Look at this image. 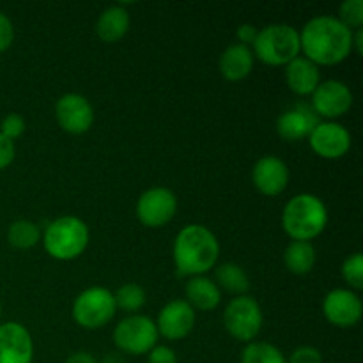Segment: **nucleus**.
<instances>
[{
  "label": "nucleus",
  "instance_id": "nucleus-13",
  "mask_svg": "<svg viewBox=\"0 0 363 363\" xmlns=\"http://www.w3.org/2000/svg\"><path fill=\"white\" fill-rule=\"evenodd\" d=\"M34 344L28 330L20 323L0 325V363H32Z\"/></svg>",
  "mask_w": 363,
  "mask_h": 363
},
{
  "label": "nucleus",
  "instance_id": "nucleus-10",
  "mask_svg": "<svg viewBox=\"0 0 363 363\" xmlns=\"http://www.w3.org/2000/svg\"><path fill=\"white\" fill-rule=\"evenodd\" d=\"M55 117L64 131L82 135L91 130L94 123V108L85 96L69 92L60 96L55 105Z\"/></svg>",
  "mask_w": 363,
  "mask_h": 363
},
{
  "label": "nucleus",
  "instance_id": "nucleus-12",
  "mask_svg": "<svg viewBox=\"0 0 363 363\" xmlns=\"http://www.w3.org/2000/svg\"><path fill=\"white\" fill-rule=\"evenodd\" d=\"M308 140H311V147L314 149V152L326 160L342 158L351 147L350 131L335 121L319 123L308 135Z\"/></svg>",
  "mask_w": 363,
  "mask_h": 363
},
{
  "label": "nucleus",
  "instance_id": "nucleus-33",
  "mask_svg": "<svg viewBox=\"0 0 363 363\" xmlns=\"http://www.w3.org/2000/svg\"><path fill=\"white\" fill-rule=\"evenodd\" d=\"M14 155H16V149H14V142L9 138L4 137L0 133V170H4L6 167H9L13 163Z\"/></svg>",
  "mask_w": 363,
  "mask_h": 363
},
{
  "label": "nucleus",
  "instance_id": "nucleus-24",
  "mask_svg": "<svg viewBox=\"0 0 363 363\" xmlns=\"http://www.w3.org/2000/svg\"><path fill=\"white\" fill-rule=\"evenodd\" d=\"M41 238L39 227L30 220H16L9 225L7 230V241L11 247L20 248V250H28V248L35 247Z\"/></svg>",
  "mask_w": 363,
  "mask_h": 363
},
{
  "label": "nucleus",
  "instance_id": "nucleus-1",
  "mask_svg": "<svg viewBox=\"0 0 363 363\" xmlns=\"http://www.w3.org/2000/svg\"><path fill=\"white\" fill-rule=\"evenodd\" d=\"M300 46L305 57L314 64L333 66L353 52V30L339 18L321 14L312 18L300 32Z\"/></svg>",
  "mask_w": 363,
  "mask_h": 363
},
{
  "label": "nucleus",
  "instance_id": "nucleus-18",
  "mask_svg": "<svg viewBox=\"0 0 363 363\" xmlns=\"http://www.w3.org/2000/svg\"><path fill=\"white\" fill-rule=\"evenodd\" d=\"M286 80L291 91L298 96H307L312 94L321 84V74L318 64L308 60L307 57H296L286 66Z\"/></svg>",
  "mask_w": 363,
  "mask_h": 363
},
{
  "label": "nucleus",
  "instance_id": "nucleus-28",
  "mask_svg": "<svg viewBox=\"0 0 363 363\" xmlns=\"http://www.w3.org/2000/svg\"><path fill=\"white\" fill-rule=\"evenodd\" d=\"M342 277L351 287L362 289L363 287V255L353 254L344 261Z\"/></svg>",
  "mask_w": 363,
  "mask_h": 363
},
{
  "label": "nucleus",
  "instance_id": "nucleus-8",
  "mask_svg": "<svg viewBox=\"0 0 363 363\" xmlns=\"http://www.w3.org/2000/svg\"><path fill=\"white\" fill-rule=\"evenodd\" d=\"M158 330L145 315H130L113 330V342L123 353L145 354L156 346Z\"/></svg>",
  "mask_w": 363,
  "mask_h": 363
},
{
  "label": "nucleus",
  "instance_id": "nucleus-11",
  "mask_svg": "<svg viewBox=\"0 0 363 363\" xmlns=\"http://www.w3.org/2000/svg\"><path fill=\"white\" fill-rule=\"evenodd\" d=\"M312 105H314L315 116L337 119L350 112L353 106V94L344 82L326 80L312 92Z\"/></svg>",
  "mask_w": 363,
  "mask_h": 363
},
{
  "label": "nucleus",
  "instance_id": "nucleus-26",
  "mask_svg": "<svg viewBox=\"0 0 363 363\" xmlns=\"http://www.w3.org/2000/svg\"><path fill=\"white\" fill-rule=\"evenodd\" d=\"M117 308H123L124 312H137L145 303V291L138 284H126L113 294Z\"/></svg>",
  "mask_w": 363,
  "mask_h": 363
},
{
  "label": "nucleus",
  "instance_id": "nucleus-32",
  "mask_svg": "<svg viewBox=\"0 0 363 363\" xmlns=\"http://www.w3.org/2000/svg\"><path fill=\"white\" fill-rule=\"evenodd\" d=\"M14 39V27L9 18L0 13V52H6Z\"/></svg>",
  "mask_w": 363,
  "mask_h": 363
},
{
  "label": "nucleus",
  "instance_id": "nucleus-16",
  "mask_svg": "<svg viewBox=\"0 0 363 363\" xmlns=\"http://www.w3.org/2000/svg\"><path fill=\"white\" fill-rule=\"evenodd\" d=\"M252 181L261 194L273 197L282 194L289 184V169L279 156H262L255 162Z\"/></svg>",
  "mask_w": 363,
  "mask_h": 363
},
{
  "label": "nucleus",
  "instance_id": "nucleus-31",
  "mask_svg": "<svg viewBox=\"0 0 363 363\" xmlns=\"http://www.w3.org/2000/svg\"><path fill=\"white\" fill-rule=\"evenodd\" d=\"M147 363H177V354L169 346H155L149 351Z\"/></svg>",
  "mask_w": 363,
  "mask_h": 363
},
{
  "label": "nucleus",
  "instance_id": "nucleus-21",
  "mask_svg": "<svg viewBox=\"0 0 363 363\" xmlns=\"http://www.w3.org/2000/svg\"><path fill=\"white\" fill-rule=\"evenodd\" d=\"M186 298L191 308L199 311H215L222 300L220 287L206 277H191L186 284Z\"/></svg>",
  "mask_w": 363,
  "mask_h": 363
},
{
  "label": "nucleus",
  "instance_id": "nucleus-4",
  "mask_svg": "<svg viewBox=\"0 0 363 363\" xmlns=\"http://www.w3.org/2000/svg\"><path fill=\"white\" fill-rule=\"evenodd\" d=\"M45 250L57 261H71L84 254L89 243V229L77 216H60L53 220L43 236Z\"/></svg>",
  "mask_w": 363,
  "mask_h": 363
},
{
  "label": "nucleus",
  "instance_id": "nucleus-7",
  "mask_svg": "<svg viewBox=\"0 0 363 363\" xmlns=\"http://www.w3.org/2000/svg\"><path fill=\"white\" fill-rule=\"evenodd\" d=\"M223 325L230 337L250 344L259 335L262 326V311L252 296H238L223 312Z\"/></svg>",
  "mask_w": 363,
  "mask_h": 363
},
{
  "label": "nucleus",
  "instance_id": "nucleus-22",
  "mask_svg": "<svg viewBox=\"0 0 363 363\" xmlns=\"http://www.w3.org/2000/svg\"><path fill=\"white\" fill-rule=\"evenodd\" d=\"M284 262L294 275H307L315 264V248L311 241H291L284 252Z\"/></svg>",
  "mask_w": 363,
  "mask_h": 363
},
{
  "label": "nucleus",
  "instance_id": "nucleus-2",
  "mask_svg": "<svg viewBox=\"0 0 363 363\" xmlns=\"http://www.w3.org/2000/svg\"><path fill=\"white\" fill-rule=\"evenodd\" d=\"M172 254L179 275L202 277L218 261L220 245L208 227L194 223L179 230Z\"/></svg>",
  "mask_w": 363,
  "mask_h": 363
},
{
  "label": "nucleus",
  "instance_id": "nucleus-29",
  "mask_svg": "<svg viewBox=\"0 0 363 363\" xmlns=\"http://www.w3.org/2000/svg\"><path fill=\"white\" fill-rule=\"evenodd\" d=\"M25 131V121L20 113H9L4 117L2 124H0V133L9 140H16L23 135Z\"/></svg>",
  "mask_w": 363,
  "mask_h": 363
},
{
  "label": "nucleus",
  "instance_id": "nucleus-9",
  "mask_svg": "<svg viewBox=\"0 0 363 363\" xmlns=\"http://www.w3.org/2000/svg\"><path fill=\"white\" fill-rule=\"evenodd\" d=\"M177 211V199L172 190L163 186L144 191L137 202V216L145 227H162L174 218Z\"/></svg>",
  "mask_w": 363,
  "mask_h": 363
},
{
  "label": "nucleus",
  "instance_id": "nucleus-6",
  "mask_svg": "<svg viewBox=\"0 0 363 363\" xmlns=\"http://www.w3.org/2000/svg\"><path fill=\"white\" fill-rule=\"evenodd\" d=\"M117 305L113 294L105 287H89L77 296L73 303V319L87 330L105 326L116 315Z\"/></svg>",
  "mask_w": 363,
  "mask_h": 363
},
{
  "label": "nucleus",
  "instance_id": "nucleus-19",
  "mask_svg": "<svg viewBox=\"0 0 363 363\" xmlns=\"http://www.w3.org/2000/svg\"><path fill=\"white\" fill-rule=\"evenodd\" d=\"M254 67V53L250 46L234 43L220 57V73L230 82H240L250 74Z\"/></svg>",
  "mask_w": 363,
  "mask_h": 363
},
{
  "label": "nucleus",
  "instance_id": "nucleus-36",
  "mask_svg": "<svg viewBox=\"0 0 363 363\" xmlns=\"http://www.w3.org/2000/svg\"><path fill=\"white\" fill-rule=\"evenodd\" d=\"M353 48L358 55L363 53V28H357V32H353Z\"/></svg>",
  "mask_w": 363,
  "mask_h": 363
},
{
  "label": "nucleus",
  "instance_id": "nucleus-23",
  "mask_svg": "<svg viewBox=\"0 0 363 363\" xmlns=\"http://www.w3.org/2000/svg\"><path fill=\"white\" fill-rule=\"evenodd\" d=\"M216 286L223 287L225 291L233 294H240L245 296L248 289H250V280H248L247 273L241 266L233 264V262H227L216 268Z\"/></svg>",
  "mask_w": 363,
  "mask_h": 363
},
{
  "label": "nucleus",
  "instance_id": "nucleus-34",
  "mask_svg": "<svg viewBox=\"0 0 363 363\" xmlns=\"http://www.w3.org/2000/svg\"><path fill=\"white\" fill-rule=\"evenodd\" d=\"M259 30L250 23H243L238 27V39H240V45H254L255 38H257Z\"/></svg>",
  "mask_w": 363,
  "mask_h": 363
},
{
  "label": "nucleus",
  "instance_id": "nucleus-3",
  "mask_svg": "<svg viewBox=\"0 0 363 363\" xmlns=\"http://www.w3.org/2000/svg\"><path fill=\"white\" fill-rule=\"evenodd\" d=\"M328 211L325 202L312 194H300L291 199L282 213L284 230L294 241H311L325 230Z\"/></svg>",
  "mask_w": 363,
  "mask_h": 363
},
{
  "label": "nucleus",
  "instance_id": "nucleus-14",
  "mask_svg": "<svg viewBox=\"0 0 363 363\" xmlns=\"http://www.w3.org/2000/svg\"><path fill=\"white\" fill-rule=\"evenodd\" d=\"M362 301L350 289H333L323 301V312L332 325L351 328L362 319Z\"/></svg>",
  "mask_w": 363,
  "mask_h": 363
},
{
  "label": "nucleus",
  "instance_id": "nucleus-15",
  "mask_svg": "<svg viewBox=\"0 0 363 363\" xmlns=\"http://www.w3.org/2000/svg\"><path fill=\"white\" fill-rule=\"evenodd\" d=\"M195 326V311L186 300H174L167 303L160 311L158 315V335H163L169 340H181Z\"/></svg>",
  "mask_w": 363,
  "mask_h": 363
},
{
  "label": "nucleus",
  "instance_id": "nucleus-5",
  "mask_svg": "<svg viewBox=\"0 0 363 363\" xmlns=\"http://www.w3.org/2000/svg\"><path fill=\"white\" fill-rule=\"evenodd\" d=\"M300 52V32L287 23H273L259 30L252 53L269 66H287Z\"/></svg>",
  "mask_w": 363,
  "mask_h": 363
},
{
  "label": "nucleus",
  "instance_id": "nucleus-27",
  "mask_svg": "<svg viewBox=\"0 0 363 363\" xmlns=\"http://www.w3.org/2000/svg\"><path fill=\"white\" fill-rule=\"evenodd\" d=\"M339 20L350 30L362 28L363 25V0H346L339 9Z\"/></svg>",
  "mask_w": 363,
  "mask_h": 363
},
{
  "label": "nucleus",
  "instance_id": "nucleus-37",
  "mask_svg": "<svg viewBox=\"0 0 363 363\" xmlns=\"http://www.w3.org/2000/svg\"><path fill=\"white\" fill-rule=\"evenodd\" d=\"M0 318H2V303H0Z\"/></svg>",
  "mask_w": 363,
  "mask_h": 363
},
{
  "label": "nucleus",
  "instance_id": "nucleus-35",
  "mask_svg": "<svg viewBox=\"0 0 363 363\" xmlns=\"http://www.w3.org/2000/svg\"><path fill=\"white\" fill-rule=\"evenodd\" d=\"M66 363H98V360L91 353H87V351H80V353L71 354Z\"/></svg>",
  "mask_w": 363,
  "mask_h": 363
},
{
  "label": "nucleus",
  "instance_id": "nucleus-30",
  "mask_svg": "<svg viewBox=\"0 0 363 363\" xmlns=\"http://www.w3.org/2000/svg\"><path fill=\"white\" fill-rule=\"evenodd\" d=\"M286 360L287 363H323V354L318 347L300 346Z\"/></svg>",
  "mask_w": 363,
  "mask_h": 363
},
{
  "label": "nucleus",
  "instance_id": "nucleus-25",
  "mask_svg": "<svg viewBox=\"0 0 363 363\" xmlns=\"http://www.w3.org/2000/svg\"><path fill=\"white\" fill-rule=\"evenodd\" d=\"M241 363H287V360L273 344L250 342L241 353Z\"/></svg>",
  "mask_w": 363,
  "mask_h": 363
},
{
  "label": "nucleus",
  "instance_id": "nucleus-17",
  "mask_svg": "<svg viewBox=\"0 0 363 363\" xmlns=\"http://www.w3.org/2000/svg\"><path fill=\"white\" fill-rule=\"evenodd\" d=\"M319 124L318 116L312 110L305 108L303 105H298L296 108H291L284 112L277 121V131L284 140L296 142L308 137L315 126Z\"/></svg>",
  "mask_w": 363,
  "mask_h": 363
},
{
  "label": "nucleus",
  "instance_id": "nucleus-20",
  "mask_svg": "<svg viewBox=\"0 0 363 363\" xmlns=\"http://www.w3.org/2000/svg\"><path fill=\"white\" fill-rule=\"evenodd\" d=\"M130 28V14L123 6H110L99 14L96 32L105 43H116L126 35Z\"/></svg>",
  "mask_w": 363,
  "mask_h": 363
}]
</instances>
